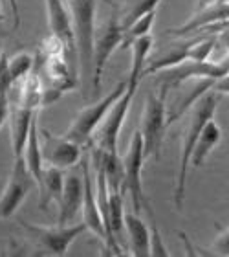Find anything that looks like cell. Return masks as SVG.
<instances>
[{"mask_svg": "<svg viewBox=\"0 0 229 257\" xmlns=\"http://www.w3.org/2000/svg\"><path fill=\"white\" fill-rule=\"evenodd\" d=\"M220 94L213 90H207L203 96H200L196 101L191 105V116L187 121L185 131L181 133V145H180V160H178V171H176L174 191H172V204L176 211L183 209V200H185V188H187V169L191 166V155L196 145V140L200 136V131L209 119L214 118L216 107L220 101Z\"/></svg>", "mask_w": 229, "mask_h": 257, "instance_id": "obj_1", "label": "cell"}, {"mask_svg": "<svg viewBox=\"0 0 229 257\" xmlns=\"http://www.w3.org/2000/svg\"><path fill=\"white\" fill-rule=\"evenodd\" d=\"M64 2L68 6L70 17H72L81 85L86 96L92 83V43H94V30H96L97 0H64Z\"/></svg>", "mask_w": 229, "mask_h": 257, "instance_id": "obj_2", "label": "cell"}, {"mask_svg": "<svg viewBox=\"0 0 229 257\" xmlns=\"http://www.w3.org/2000/svg\"><path fill=\"white\" fill-rule=\"evenodd\" d=\"M123 162V182H121V193H128L130 200H132V211L134 213H141L145 211L149 217V228H158L154 217V209L150 206L149 197L145 195L143 189V178H141V171H143L145 155H143V140L139 131L132 134V138L128 142V149L125 156L121 158Z\"/></svg>", "mask_w": 229, "mask_h": 257, "instance_id": "obj_3", "label": "cell"}, {"mask_svg": "<svg viewBox=\"0 0 229 257\" xmlns=\"http://www.w3.org/2000/svg\"><path fill=\"white\" fill-rule=\"evenodd\" d=\"M167 94L165 88L158 92H149L145 99L143 114H141V127L138 128L143 140L145 160H160L163 138L167 131Z\"/></svg>", "mask_w": 229, "mask_h": 257, "instance_id": "obj_4", "label": "cell"}, {"mask_svg": "<svg viewBox=\"0 0 229 257\" xmlns=\"http://www.w3.org/2000/svg\"><path fill=\"white\" fill-rule=\"evenodd\" d=\"M19 224L28 235L30 242L35 246L37 255H64L68 252L70 244L86 231V226L83 222H77V224L72 222L64 226L55 222L54 226H41L19 220Z\"/></svg>", "mask_w": 229, "mask_h": 257, "instance_id": "obj_5", "label": "cell"}, {"mask_svg": "<svg viewBox=\"0 0 229 257\" xmlns=\"http://www.w3.org/2000/svg\"><path fill=\"white\" fill-rule=\"evenodd\" d=\"M123 43V28L119 24V15L114 10L105 22L94 30V43H92V94H99L101 90L103 72L110 55Z\"/></svg>", "mask_w": 229, "mask_h": 257, "instance_id": "obj_6", "label": "cell"}, {"mask_svg": "<svg viewBox=\"0 0 229 257\" xmlns=\"http://www.w3.org/2000/svg\"><path fill=\"white\" fill-rule=\"evenodd\" d=\"M125 88H127V77L119 81L105 97L90 103V105H86L85 108H81L79 112H77V116L74 118V121L70 123V128L66 131L64 136H68L70 140H74L75 144L85 145L86 142L94 136V133L97 131L99 123L103 121V118L107 116L108 108L116 103L117 97L125 92Z\"/></svg>", "mask_w": 229, "mask_h": 257, "instance_id": "obj_7", "label": "cell"}, {"mask_svg": "<svg viewBox=\"0 0 229 257\" xmlns=\"http://www.w3.org/2000/svg\"><path fill=\"white\" fill-rule=\"evenodd\" d=\"M139 86V81L128 79L127 77V88L121 96L117 97L116 103L108 108L107 116L103 118L99 123V131L96 134V147L103 151H110V153H117V140H119V133L121 127L127 119L128 108L132 105V99L136 96V90Z\"/></svg>", "mask_w": 229, "mask_h": 257, "instance_id": "obj_8", "label": "cell"}, {"mask_svg": "<svg viewBox=\"0 0 229 257\" xmlns=\"http://www.w3.org/2000/svg\"><path fill=\"white\" fill-rule=\"evenodd\" d=\"M32 188L35 186V180L28 171L24 158L22 156H13V166H11L10 177L6 182V188L0 195V219H10L11 215L17 213L22 202L26 200Z\"/></svg>", "mask_w": 229, "mask_h": 257, "instance_id": "obj_9", "label": "cell"}, {"mask_svg": "<svg viewBox=\"0 0 229 257\" xmlns=\"http://www.w3.org/2000/svg\"><path fill=\"white\" fill-rule=\"evenodd\" d=\"M41 140V153H43L44 166H54L59 169H72L81 160V145L75 144L68 136L52 134L48 128H39Z\"/></svg>", "mask_w": 229, "mask_h": 257, "instance_id": "obj_10", "label": "cell"}, {"mask_svg": "<svg viewBox=\"0 0 229 257\" xmlns=\"http://www.w3.org/2000/svg\"><path fill=\"white\" fill-rule=\"evenodd\" d=\"M44 6H46L50 33L63 46L64 54H68L70 57L77 59L74 26H72V17H70L66 2L64 0H44Z\"/></svg>", "mask_w": 229, "mask_h": 257, "instance_id": "obj_11", "label": "cell"}, {"mask_svg": "<svg viewBox=\"0 0 229 257\" xmlns=\"http://www.w3.org/2000/svg\"><path fill=\"white\" fill-rule=\"evenodd\" d=\"M83 195H85V180H83V173L77 175L75 171H70L64 175L63 193L59 198V215L57 224H72L75 220V215L81 211L83 206Z\"/></svg>", "mask_w": 229, "mask_h": 257, "instance_id": "obj_12", "label": "cell"}, {"mask_svg": "<svg viewBox=\"0 0 229 257\" xmlns=\"http://www.w3.org/2000/svg\"><path fill=\"white\" fill-rule=\"evenodd\" d=\"M83 180H85V195H83V206H81V215H83V224L86 226V230L92 231L97 239H101V242L105 244L107 241V233H105V224L101 219V211L97 208L96 200V191H94V182L90 178V166L88 160H83Z\"/></svg>", "mask_w": 229, "mask_h": 257, "instance_id": "obj_13", "label": "cell"}, {"mask_svg": "<svg viewBox=\"0 0 229 257\" xmlns=\"http://www.w3.org/2000/svg\"><path fill=\"white\" fill-rule=\"evenodd\" d=\"M37 116L35 112V103L21 99V101L10 107V134H11V149L13 156H22V149L26 144L28 131L32 125L33 118Z\"/></svg>", "mask_w": 229, "mask_h": 257, "instance_id": "obj_14", "label": "cell"}, {"mask_svg": "<svg viewBox=\"0 0 229 257\" xmlns=\"http://www.w3.org/2000/svg\"><path fill=\"white\" fill-rule=\"evenodd\" d=\"M125 222V233L128 237L130 255L136 257H150V228L139 213L125 211L123 215Z\"/></svg>", "mask_w": 229, "mask_h": 257, "instance_id": "obj_15", "label": "cell"}, {"mask_svg": "<svg viewBox=\"0 0 229 257\" xmlns=\"http://www.w3.org/2000/svg\"><path fill=\"white\" fill-rule=\"evenodd\" d=\"M63 184H64V173L63 169L54 166H44L43 177L39 180L37 189H39V208L48 209L52 204H57L63 193Z\"/></svg>", "mask_w": 229, "mask_h": 257, "instance_id": "obj_16", "label": "cell"}, {"mask_svg": "<svg viewBox=\"0 0 229 257\" xmlns=\"http://www.w3.org/2000/svg\"><path fill=\"white\" fill-rule=\"evenodd\" d=\"M22 158H24L28 171H30V175L35 180V186H37L41 177H43V169H44L43 153H41V140H39L37 116L33 118L32 125H30V131H28L26 144H24V149H22Z\"/></svg>", "mask_w": 229, "mask_h": 257, "instance_id": "obj_17", "label": "cell"}, {"mask_svg": "<svg viewBox=\"0 0 229 257\" xmlns=\"http://www.w3.org/2000/svg\"><path fill=\"white\" fill-rule=\"evenodd\" d=\"M220 140H222V131H220L218 123L214 121V118H211L200 131V136H198L196 145H194L191 155V166L202 167L205 164V160H207L209 153L214 147H218Z\"/></svg>", "mask_w": 229, "mask_h": 257, "instance_id": "obj_18", "label": "cell"}, {"mask_svg": "<svg viewBox=\"0 0 229 257\" xmlns=\"http://www.w3.org/2000/svg\"><path fill=\"white\" fill-rule=\"evenodd\" d=\"M222 21H229V4H225V2H209V4H205L203 8H198L196 15L192 17L191 21L187 22L185 26L178 28V30H174V32L171 33H178V35H181V33H189L192 32V30H196V28L200 26H207V24H216V22H222Z\"/></svg>", "mask_w": 229, "mask_h": 257, "instance_id": "obj_19", "label": "cell"}, {"mask_svg": "<svg viewBox=\"0 0 229 257\" xmlns=\"http://www.w3.org/2000/svg\"><path fill=\"white\" fill-rule=\"evenodd\" d=\"M161 0H123L121 10L117 11L119 15V24L123 32L127 30L134 21H138L139 17H143L149 11H154Z\"/></svg>", "mask_w": 229, "mask_h": 257, "instance_id": "obj_20", "label": "cell"}, {"mask_svg": "<svg viewBox=\"0 0 229 257\" xmlns=\"http://www.w3.org/2000/svg\"><path fill=\"white\" fill-rule=\"evenodd\" d=\"M154 21H156V10L145 13L143 17H139L138 21H134L132 24L123 32V43L119 48H130V44H132L136 39L149 35Z\"/></svg>", "mask_w": 229, "mask_h": 257, "instance_id": "obj_21", "label": "cell"}, {"mask_svg": "<svg viewBox=\"0 0 229 257\" xmlns=\"http://www.w3.org/2000/svg\"><path fill=\"white\" fill-rule=\"evenodd\" d=\"M33 68V57L26 52H21V54L13 55V57H6V70H8V75H10L11 86L15 85L17 81L24 79Z\"/></svg>", "mask_w": 229, "mask_h": 257, "instance_id": "obj_22", "label": "cell"}, {"mask_svg": "<svg viewBox=\"0 0 229 257\" xmlns=\"http://www.w3.org/2000/svg\"><path fill=\"white\" fill-rule=\"evenodd\" d=\"M213 250L218 253V255H229V228L222 230V233L214 239Z\"/></svg>", "mask_w": 229, "mask_h": 257, "instance_id": "obj_23", "label": "cell"}, {"mask_svg": "<svg viewBox=\"0 0 229 257\" xmlns=\"http://www.w3.org/2000/svg\"><path fill=\"white\" fill-rule=\"evenodd\" d=\"M211 90L216 94H229V74L211 81Z\"/></svg>", "mask_w": 229, "mask_h": 257, "instance_id": "obj_24", "label": "cell"}, {"mask_svg": "<svg viewBox=\"0 0 229 257\" xmlns=\"http://www.w3.org/2000/svg\"><path fill=\"white\" fill-rule=\"evenodd\" d=\"M8 6H10V11L13 15V26L15 30L21 28V10H19V0H8Z\"/></svg>", "mask_w": 229, "mask_h": 257, "instance_id": "obj_25", "label": "cell"}, {"mask_svg": "<svg viewBox=\"0 0 229 257\" xmlns=\"http://www.w3.org/2000/svg\"><path fill=\"white\" fill-rule=\"evenodd\" d=\"M209 2H213V0H198V8H203V6L209 4Z\"/></svg>", "mask_w": 229, "mask_h": 257, "instance_id": "obj_26", "label": "cell"}, {"mask_svg": "<svg viewBox=\"0 0 229 257\" xmlns=\"http://www.w3.org/2000/svg\"><path fill=\"white\" fill-rule=\"evenodd\" d=\"M4 21V15H2V8H0V22Z\"/></svg>", "mask_w": 229, "mask_h": 257, "instance_id": "obj_27", "label": "cell"}, {"mask_svg": "<svg viewBox=\"0 0 229 257\" xmlns=\"http://www.w3.org/2000/svg\"><path fill=\"white\" fill-rule=\"evenodd\" d=\"M218 2H225V4H229V0H218Z\"/></svg>", "mask_w": 229, "mask_h": 257, "instance_id": "obj_28", "label": "cell"}, {"mask_svg": "<svg viewBox=\"0 0 229 257\" xmlns=\"http://www.w3.org/2000/svg\"><path fill=\"white\" fill-rule=\"evenodd\" d=\"M2 54H4V52H2V50H0V55H2Z\"/></svg>", "mask_w": 229, "mask_h": 257, "instance_id": "obj_29", "label": "cell"}]
</instances>
